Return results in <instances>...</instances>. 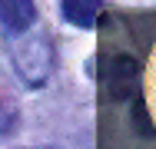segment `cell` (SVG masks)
<instances>
[{
	"instance_id": "1",
	"label": "cell",
	"mask_w": 156,
	"mask_h": 149,
	"mask_svg": "<svg viewBox=\"0 0 156 149\" xmlns=\"http://www.w3.org/2000/svg\"><path fill=\"white\" fill-rule=\"evenodd\" d=\"M13 66L23 76V83L40 86L47 83V76L53 73V47L43 33H30L27 40L13 43Z\"/></svg>"
},
{
	"instance_id": "2",
	"label": "cell",
	"mask_w": 156,
	"mask_h": 149,
	"mask_svg": "<svg viewBox=\"0 0 156 149\" xmlns=\"http://www.w3.org/2000/svg\"><path fill=\"white\" fill-rule=\"evenodd\" d=\"M37 20V7L33 0H0V23L7 33H27Z\"/></svg>"
},
{
	"instance_id": "3",
	"label": "cell",
	"mask_w": 156,
	"mask_h": 149,
	"mask_svg": "<svg viewBox=\"0 0 156 149\" xmlns=\"http://www.w3.org/2000/svg\"><path fill=\"white\" fill-rule=\"evenodd\" d=\"M63 17L76 27H93L100 17V0H63Z\"/></svg>"
},
{
	"instance_id": "4",
	"label": "cell",
	"mask_w": 156,
	"mask_h": 149,
	"mask_svg": "<svg viewBox=\"0 0 156 149\" xmlns=\"http://www.w3.org/2000/svg\"><path fill=\"white\" fill-rule=\"evenodd\" d=\"M13 126H17V109L7 106V103H0V136H7Z\"/></svg>"
}]
</instances>
